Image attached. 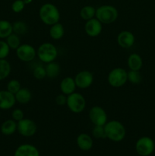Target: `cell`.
Returning a JSON list of instances; mask_svg holds the SVG:
<instances>
[{"label": "cell", "mask_w": 155, "mask_h": 156, "mask_svg": "<svg viewBox=\"0 0 155 156\" xmlns=\"http://www.w3.org/2000/svg\"><path fill=\"white\" fill-rule=\"evenodd\" d=\"M104 129L106 138L112 142H121L126 137V127L119 120H112L107 121L104 125Z\"/></svg>", "instance_id": "6da1fadb"}, {"label": "cell", "mask_w": 155, "mask_h": 156, "mask_svg": "<svg viewBox=\"0 0 155 156\" xmlns=\"http://www.w3.org/2000/svg\"><path fill=\"white\" fill-rule=\"evenodd\" d=\"M39 17L43 24L51 26L59 22L60 12L55 5L52 3H45L40 8Z\"/></svg>", "instance_id": "7a4b0ae2"}, {"label": "cell", "mask_w": 155, "mask_h": 156, "mask_svg": "<svg viewBox=\"0 0 155 156\" xmlns=\"http://www.w3.org/2000/svg\"><path fill=\"white\" fill-rule=\"evenodd\" d=\"M119 12L116 8L109 5H103L96 9L95 18L102 24H110L118 18Z\"/></svg>", "instance_id": "3957f363"}, {"label": "cell", "mask_w": 155, "mask_h": 156, "mask_svg": "<svg viewBox=\"0 0 155 156\" xmlns=\"http://www.w3.org/2000/svg\"><path fill=\"white\" fill-rule=\"evenodd\" d=\"M36 55L40 60L47 64L55 61L58 56V50L51 43H43L38 47Z\"/></svg>", "instance_id": "277c9868"}, {"label": "cell", "mask_w": 155, "mask_h": 156, "mask_svg": "<svg viewBox=\"0 0 155 156\" xmlns=\"http://www.w3.org/2000/svg\"><path fill=\"white\" fill-rule=\"evenodd\" d=\"M107 81L109 85L113 88H120L128 82V72L120 67L113 69L108 74Z\"/></svg>", "instance_id": "5b68a950"}, {"label": "cell", "mask_w": 155, "mask_h": 156, "mask_svg": "<svg viewBox=\"0 0 155 156\" xmlns=\"http://www.w3.org/2000/svg\"><path fill=\"white\" fill-rule=\"evenodd\" d=\"M66 105L68 109L74 114H80L86 107V100L81 94L74 91L67 96Z\"/></svg>", "instance_id": "8992f818"}, {"label": "cell", "mask_w": 155, "mask_h": 156, "mask_svg": "<svg viewBox=\"0 0 155 156\" xmlns=\"http://www.w3.org/2000/svg\"><path fill=\"white\" fill-rule=\"evenodd\" d=\"M155 149L154 141L149 136H142L135 143V151L140 156H149Z\"/></svg>", "instance_id": "52a82bcc"}, {"label": "cell", "mask_w": 155, "mask_h": 156, "mask_svg": "<svg viewBox=\"0 0 155 156\" xmlns=\"http://www.w3.org/2000/svg\"><path fill=\"white\" fill-rule=\"evenodd\" d=\"M37 130L36 123L30 119L24 118L17 122V131L24 137L33 136Z\"/></svg>", "instance_id": "ba28073f"}, {"label": "cell", "mask_w": 155, "mask_h": 156, "mask_svg": "<svg viewBox=\"0 0 155 156\" xmlns=\"http://www.w3.org/2000/svg\"><path fill=\"white\" fill-rule=\"evenodd\" d=\"M89 119L94 126H104L108 121L106 111L100 106H94L90 109Z\"/></svg>", "instance_id": "9c48e42d"}, {"label": "cell", "mask_w": 155, "mask_h": 156, "mask_svg": "<svg viewBox=\"0 0 155 156\" xmlns=\"http://www.w3.org/2000/svg\"><path fill=\"white\" fill-rule=\"evenodd\" d=\"M16 55L17 57L22 62H29L35 59L36 56V50L30 44H21L16 50Z\"/></svg>", "instance_id": "30bf717a"}, {"label": "cell", "mask_w": 155, "mask_h": 156, "mask_svg": "<svg viewBox=\"0 0 155 156\" xmlns=\"http://www.w3.org/2000/svg\"><path fill=\"white\" fill-rule=\"evenodd\" d=\"M74 79L76 86L81 89H84L89 88L92 85L94 82V75L88 70H83L79 72Z\"/></svg>", "instance_id": "8fae6325"}, {"label": "cell", "mask_w": 155, "mask_h": 156, "mask_svg": "<svg viewBox=\"0 0 155 156\" xmlns=\"http://www.w3.org/2000/svg\"><path fill=\"white\" fill-rule=\"evenodd\" d=\"M103 24L97 18H94L86 21L84 24V31L91 37H96L101 34Z\"/></svg>", "instance_id": "7c38bea8"}, {"label": "cell", "mask_w": 155, "mask_h": 156, "mask_svg": "<svg viewBox=\"0 0 155 156\" xmlns=\"http://www.w3.org/2000/svg\"><path fill=\"white\" fill-rule=\"evenodd\" d=\"M135 42V35L129 30L121 31L117 36V44L123 49L130 48L134 45Z\"/></svg>", "instance_id": "4fadbf2b"}, {"label": "cell", "mask_w": 155, "mask_h": 156, "mask_svg": "<svg viewBox=\"0 0 155 156\" xmlns=\"http://www.w3.org/2000/svg\"><path fill=\"white\" fill-rule=\"evenodd\" d=\"M16 103L15 94L8 90L0 91V109L9 110L13 108Z\"/></svg>", "instance_id": "5bb4252c"}, {"label": "cell", "mask_w": 155, "mask_h": 156, "mask_svg": "<svg viewBox=\"0 0 155 156\" xmlns=\"http://www.w3.org/2000/svg\"><path fill=\"white\" fill-rule=\"evenodd\" d=\"M14 156H40V152L33 145L22 144L17 148Z\"/></svg>", "instance_id": "9a60e30c"}, {"label": "cell", "mask_w": 155, "mask_h": 156, "mask_svg": "<svg viewBox=\"0 0 155 156\" xmlns=\"http://www.w3.org/2000/svg\"><path fill=\"white\" fill-rule=\"evenodd\" d=\"M59 87H60V90L62 94H65L66 96L74 93L75 91L76 88H77L75 82H74V79L69 77V76L64 78L61 81Z\"/></svg>", "instance_id": "2e32d148"}, {"label": "cell", "mask_w": 155, "mask_h": 156, "mask_svg": "<svg viewBox=\"0 0 155 156\" xmlns=\"http://www.w3.org/2000/svg\"><path fill=\"white\" fill-rule=\"evenodd\" d=\"M78 146L82 151H89L92 149L94 142L90 135L87 133H81L76 140Z\"/></svg>", "instance_id": "e0dca14e"}, {"label": "cell", "mask_w": 155, "mask_h": 156, "mask_svg": "<svg viewBox=\"0 0 155 156\" xmlns=\"http://www.w3.org/2000/svg\"><path fill=\"white\" fill-rule=\"evenodd\" d=\"M127 64L130 70L140 71L143 66L142 58L138 53H132L128 58Z\"/></svg>", "instance_id": "ac0fdd59"}, {"label": "cell", "mask_w": 155, "mask_h": 156, "mask_svg": "<svg viewBox=\"0 0 155 156\" xmlns=\"http://www.w3.org/2000/svg\"><path fill=\"white\" fill-rule=\"evenodd\" d=\"M0 130L3 135L11 136L17 131V122L13 119L6 120L2 123Z\"/></svg>", "instance_id": "d6986e66"}, {"label": "cell", "mask_w": 155, "mask_h": 156, "mask_svg": "<svg viewBox=\"0 0 155 156\" xmlns=\"http://www.w3.org/2000/svg\"><path fill=\"white\" fill-rule=\"evenodd\" d=\"M16 102L21 105H26L30 101L32 98V93L28 88H21V89L15 94Z\"/></svg>", "instance_id": "ffe728a7"}, {"label": "cell", "mask_w": 155, "mask_h": 156, "mask_svg": "<svg viewBox=\"0 0 155 156\" xmlns=\"http://www.w3.org/2000/svg\"><path fill=\"white\" fill-rule=\"evenodd\" d=\"M49 32H50V36L52 39L58 41L63 37L65 34V28L61 23L58 22L50 26Z\"/></svg>", "instance_id": "44dd1931"}, {"label": "cell", "mask_w": 155, "mask_h": 156, "mask_svg": "<svg viewBox=\"0 0 155 156\" xmlns=\"http://www.w3.org/2000/svg\"><path fill=\"white\" fill-rule=\"evenodd\" d=\"M45 69L46 73V77L50 78V79H56L60 74V66L55 61L47 63Z\"/></svg>", "instance_id": "7402d4cb"}, {"label": "cell", "mask_w": 155, "mask_h": 156, "mask_svg": "<svg viewBox=\"0 0 155 156\" xmlns=\"http://www.w3.org/2000/svg\"><path fill=\"white\" fill-rule=\"evenodd\" d=\"M13 33L12 24L7 20H0V39H6Z\"/></svg>", "instance_id": "603a6c76"}, {"label": "cell", "mask_w": 155, "mask_h": 156, "mask_svg": "<svg viewBox=\"0 0 155 156\" xmlns=\"http://www.w3.org/2000/svg\"><path fill=\"white\" fill-rule=\"evenodd\" d=\"M12 67L9 61L5 59H0V81L5 79L10 75Z\"/></svg>", "instance_id": "cb8c5ba5"}, {"label": "cell", "mask_w": 155, "mask_h": 156, "mask_svg": "<svg viewBox=\"0 0 155 156\" xmlns=\"http://www.w3.org/2000/svg\"><path fill=\"white\" fill-rule=\"evenodd\" d=\"M96 9L91 5H85L81 9L80 16L81 18L85 21L95 18Z\"/></svg>", "instance_id": "d4e9b609"}, {"label": "cell", "mask_w": 155, "mask_h": 156, "mask_svg": "<svg viewBox=\"0 0 155 156\" xmlns=\"http://www.w3.org/2000/svg\"><path fill=\"white\" fill-rule=\"evenodd\" d=\"M13 27V33L19 35H24L27 32L28 27L27 25L22 21H17L14 24H12Z\"/></svg>", "instance_id": "484cf974"}, {"label": "cell", "mask_w": 155, "mask_h": 156, "mask_svg": "<svg viewBox=\"0 0 155 156\" xmlns=\"http://www.w3.org/2000/svg\"><path fill=\"white\" fill-rule=\"evenodd\" d=\"M6 43L8 44L9 47L11 50H15L18 49V47L21 45V41H20L19 36L15 33H12L6 38Z\"/></svg>", "instance_id": "4316f807"}, {"label": "cell", "mask_w": 155, "mask_h": 156, "mask_svg": "<svg viewBox=\"0 0 155 156\" xmlns=\"http://www.w3.org/2000/svg\"><path fill=\"white\" fill-rule=\"evenodd\" d=\"M141 80H142V76L139 71L130 70L129 72H128V81L132 84L138 85V84L141 83Z\"/></svg>", "instance_id": "83f0119b"}, {"label": "cell", "mask_w": 155, "mask_h": 156, "mask_svg": "<svg viewBox=\"0 0 155 156\" xmlns=\"http://www.w3.org/2000/svg\"><path fill=\"white\" fill-rule=\"evenodd\" d=\"M21 83L17 79H12L9 81L7 84V89L9 91H10L12 94H15L20 89H21Z\"/></svg>", "instance_id": "f1b7e54d"}, {"label": "cell", "mask_w": 155, "mask_h": 156, "mask_svg": "<svg viewBox=\"0 0 155 156\" xmlns=\"http://www.w3.org/2000/svg\"><path fill=\"white\" fill-rule=\"evenodd\" d=\"M93 136L95 139H106V133H105L104 126H94L92 130Z\"/></svg>", "instance_id": "f546056e"}, {"label": "cell", "mask_w": 155, "mask_h": 156, "mask_svg": "<svg viewBox=\"0 0 155 156\" xmlns=\"http://www.w3.org/2000/svg\"><path fill=\"white\" fill-rule=\"evenodd\" d=\"M33 76L35 79L38 80H42L46 77V73L45 67L42 66H37L35 67V69L33 71Z\"/></svg>", "instance_id": "4dcf8cb0"}, {"label": "cell", "mask_w": 155, "mask_h": 156, "mask_svg": "<svg viewBox=\"0 0 155 156\" xmlns=\"http://www.w3.org/2000/svg\"><path fill=\"white\" fill-rule=\"evenodd\" d=\"M10 50L6 41L0 40V59H5L9 55Z\"/></svg>", "instance_id": "1f68e13d"}, {"label": "cell", "mask_w": 155, "mask_h": 156, "mask_svg": "<svg viewBox=\"0 0 155 156\" xmlns=\"http://www.w3.org/2000/svg\"><path fill=\"white\" fill-rule=\"evenodd\" d=\"M25 5V3L23 0H15L12 4V10L15 13H20L24 10Z\"/></svg>", "instance_id": "d6a6232c"}, {"label": "cell", "mask_w": 155, "mask_h": 156, "mask_svg": "<svg viewBox=\"0 0 155 156\" xmlns=\"http://www.w3.org/2000/svg\"><path fill=\"white\" fill-rule=\"evenodd\" d=\"M24 118V114L22 110L19 109V108H16L14 110L12 113V119L15 120L16 122L20 121L22 119Z\"/></svg>", "instance_id": "836d02e7"}, {"label": "cell", "mask_w": 155, "mask_h": 156, "mask_svg": "<svg viewBox=\"0 0 155 156\" xmlns=\"http://www.w3.org/2000/svg\"><path fill=\"white\" fill-rule=\"evenodd\" d=\"M67 101V96L64 94H58L55 98V102L57 105L59 106H63V105H66Z\"/></svg>", "instance_id": "e575fe53"}, {"label": "cell", "mask_w": 155, "mask_h": 156, "mask_svg": "<svg viewBox=\"0 0 155 156\" xmlns=\"http://www.w3.org/2000/svg\"><path fill=\"white\" fill-rule=\"evenodd\" d=\"M23 1H24V2L25 3V5H29L33 2V0H23Z\"/></svg>", "instance_id": "d590c367"}]
</instances>
